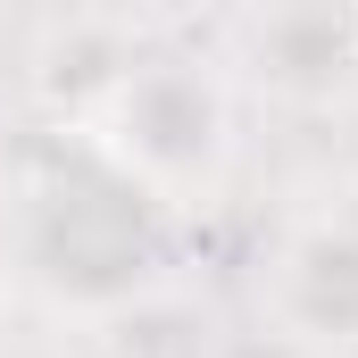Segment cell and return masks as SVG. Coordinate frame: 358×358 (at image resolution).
<instances>
[{"label":"cell","mask_w":358,"mask_h":358,"mask_svg":"<svg viewBox=\"0 0 358 358\" xmlns=\"http://www.w3.org/2000/svg\"><path fill=\"white\" fill-rule=\"evenodd\" d=\"M176 208L84 125L50 117L0 176V267L59 317H125L176 275Z\"/></svg>","instance_id":"1"},{"label":"cell","mask_w":358,"mask_h":358,"mask_svg":"<svg viewBox=\"0 0 358 358\" xmlns=\"http://www.w3.org/2000/svg\"><path fill=\"white\" fill-rule=\"evenodd\" d=\"M76 125L117 167H134L176 217H192L225 192L234 159H242V84H234V67H217L200 50H176V42L142 50L134 42L117 84Z\"/></svg>","instance_id":"2"},{"label":"cell","mask_w":358,"mask_h":358,"mask_svg":"<svg viewBox=\"0 0 358 358\" xmlns=\"http://www.w3.org/2000/svg\"><path fill=\"white\" fill-rule=\"evenodd\" d=\"M259 317L308 358H358V208L325 200L292 217L259 259Z\"/></svg>","instance_id":"3"},{"label":"cell","mask_w":358,"mask_h":358,"mask_svg":"<svg viewBox=\"0 0 358 358\" xmlns=\"http://www.w3.org/2000/svg\"><path fill=\"white\" fill-rule=\"evenodd\" d=\"M234 84L292 100V108H334L358 100V0H267L242 25Z\"/></svg>","instance_id":"4"}]
</instances>
